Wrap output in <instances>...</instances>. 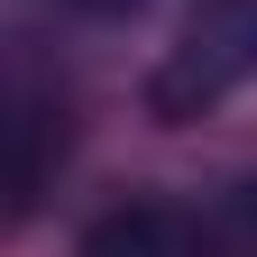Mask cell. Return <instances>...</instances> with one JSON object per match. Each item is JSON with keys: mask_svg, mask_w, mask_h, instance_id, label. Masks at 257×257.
<instances>
[{"mask_svg": "<svg viewBox=\"0 0 257 257\" xmlns=\"http://www.w3.org/2000/svg\"><path fill=\"white\" fill-rule=\"evenodd\" d=\"M257 74V0H202L193 28L156 55L147 74V110L166 128H193L202 110H220L230 92Z\"/></svg>", "mask_w": 257, "mask_h": 257, "instance_id": "obj_1", "label": "cell"}, {"mask_svg": "<svg viewBox=\"0 0 257 257\" xmlns=\"http://www.w3.org/2000/svg\"><path fill=\"white\" fill-rule=\"evenodd\" d=\"M74 156V92L46 64H0V211H37Z\"/></svg>", "mask_w": 257, "mask_h": 257, "instance_id": "obj_2", "label": "cell"}, {"mask_svg": "<svg viewBox=\"0 0 257 257\" xmlns=\"http://www.w3.org/2000/svg\"><path fill=\"white\" fill-rule=\"evenodd\" d=\"M175 230H184V257H257V175L202 193L193 211H175Z\"/></svg>", "mask_w": 257, "mask_h": 257, "instance_id": "obj_3", "label": "cell"}, {"mask_svg": "<svg viewBox=\"0 0 257 257\" xmlns=\"http://www.w3.org/2000/svg\"><path fill=\"white\" fill-rule=\"evenodd\" d=\"M83 257H184V230L166 202H128V211H101L92 220Z\"/></svg>", "mask_w": 257, "mask_h": 257, "instance_id": "obj_4", "label": "cell"}, {"mask_svg": "<svg viewBox=\"0 0 257 257\" xmlns=\"http://www.w3.org/2000/svg\"><path fill=\"white\" fill-rule=\"evenodd\" d=\"M74 10H92V19H138V0H74Z\"/></svg>", "mask_w": 257, "mask_h": 257, "instance_id": "obj_5", "label": "cell"}]
</instances>
